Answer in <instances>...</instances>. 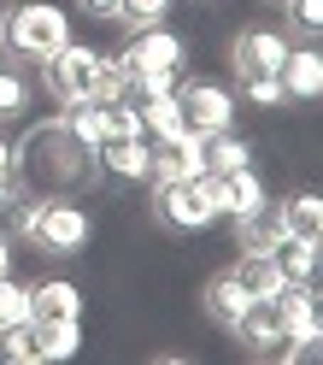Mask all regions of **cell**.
<instances>
[{
  "label": "cell",
  "mask_w": 323,
  "mask_h": 365,
  "mask_svg": "<svg viewBox=\"0 0 323 365\" xmlns=\"http://www.w3.org/2000/svg\"><path fill=\"white\" fill-rule=\"evenodd\" d=\"M276 265L288 271V283H317V236H288L276 247Z\"/></svg>",
  "instance_id": "cell-22"
},
{
  "label": "cell",
  "mask_w": 323,
  "mask_h": 365,
  "mask_svg": "<svg viewBox=\"0 0 323 365\" xmlns=\"http://www.w3.org/2000/svg\"><path fill=\"white\" fill-rule=\"evenodd\" d=\"M30 106H36V77L24 71V59L0 53V130H6V124H18Z\"/></svg>",
  "instance_id": "cell-13"
},
{
  "label": "cell",
  "mask_w": 323,
  "mask_h": 365,
  "mask_svg": "<svg viewBox=\"0 0 323 365\" xmlns=\"http://www.w3.org/2000/svg\"><path fill=\"white\" fill-rule=\"evenodd\" d=\"M65 41H71V18H65V6H53V0H12V6L0 12V53L24 59V65L53 59Z\"/></svg>",
  "instance_id": "cell-2"
},
{
  "label": "cell",
  "mask_w": 323,
  "mask_h": 365,
  "mask_svg": "<svg viewBox=\"0 0 323 365\" xmlns=\"http://www.w3.org/2000/svg\"><path fill=\"white\" fill-rule=\"evenodd\" d=\"M135 106H142V130H147V142H165V135H182V130H189L176 88H171V95H147V101H135Z\"/></svg>",
  "instance_id": "cell-18"
},
{
  "label": "cell",
  "mask_w": 323,
  "mask_h": 365,
  "mask_svg": "<svg viewBox=\"0 0 323 365\" xmlns=\"http://www.w3.org/2000/svg\"><path fill=\"white\" fill-rule=\"evenodd\" d=\"M118 65H124V77H142V71H171V77H182L189 48H182L165 24H147V30L129 36V48L118 53Z\"/></svg>",
  "instance_id": "cell-6"
},
{
  "label": "cell",
  "mask_w": 323,
  "mask_h": 365,
  "mask_svg": "<svg viewBox=\"0 0 323 365\" xmlns=\"http://www.w3.org/2000/svg\"><path fill=\"white\" fill-rule=\"evenodd\" d=\"M83 18H95V24H106V18H118V0H77Z\"/></svg>",
  "instance_id": "cell-30"
},
{
  "label": "cell",
  "mask_w": 323,
  "mask_h": 365,
  "mask_svg": "<svg viewBox=\"0 0 323 365\" xmlns=\"http://www.w3.org/2000/svg\"><path fill=\"white\" fill-rule=\"evenodd\" d=\"M12 177H18V189L65 195V189H77V182L95 177V153L65 130V118H48L24 142H12Z\"/></svg>",
  "instance_id": "cell-1"
},
{
  "label": "cell",
  "mask_w": 323,
  "mask_h": 365,
  "mask_svg": "<svg viewBox=\"0 0 323 365\" xmlns=\"http://www.w3.org/2000/svg\"><path fill=\"white\" fill-rule=\"evenodd\" d=\"M36 318V307H30V283H18L12 271L0 277V330L6 324H30Z\"/></svg>",
  "instance_id": "cell-25"
},
{
  "label": "cell",
  "mask_w": 323,
  "mask_h": 365,
  "mask_svg": "<svg viewBox=\"0 0 323 365\" xmlns=\"http://www.w3.org/2000/svg\"><path fill=\"white\" fill-rule=\"evenodd\" d=\"M153 218L165 224V230H176V236L218 224V218H223V207H218V177L200 171V177H165V182H153Z\"/></svg>",
  "instance_id": "cell-4"
},
{
  "label": "cell",
  "mask_w": 323,
  "mask_h": 365,
  "mask_svg": "<svg viewBox=\"0 0 323 365\" xmlns=\"http://www.w3.org/2000/svg\"><path fill=\"white\" fill-rule=\"evenodd\" d=\"M0 177H12V142H6V130H0Z\"/></svg>",
  "instance_id": "cell-31"
},
{
  "label": "cell",
  "mask_w": 323,
  "mask_h": 365,
  "mask_svg": "<svg viewBox=\"0 0 323 365\" xmlns=\"http://www.w3.org/2000/svg\"><path fill=\"white\" fill-rule=\"evenodd\" d=\"M276 318H282L288 341L317 348V283H288L282 294H276Z\"/></svg>",
  "instance_id": "cell-11"
},
{
  "label": "cell",
  "mask_w": 323,
  "mask_h": 365,
  "mask_svg": "<svg viewBox=\"0 0 323 365\" xmlns=\"http://www.w3.org/2000/svg\"><path fill=\"white\" fill-rule=\"evenodd\" d=\"M176 101H182V118H189L194 135H212L235 124V95L223 83H176Z\"/></svg>",
  "instance_id": "cell-7"
},
{
  "label": "cell",
  "mask_w": 323,
  "mask_h": 365,
  "mask_svg": "<svg viewBox=\"0 0 323 365\" xmlns=\"http://www.w3.org/2000/svg\"><path fill=\"white\" fill-rule=\"evenodd\" d=\"M95 165L118 182H153V142L147 135H106L95 148Z\"/></svg>",
  "instance_id": "cell-8"
},
{
  "label": "cell",
  "mask_w": 323,
  "mask_h": 365,
  "mask_svg": "<svg viewBox=\"0 0 323 365\" xmlns=\"http://www.w3.org/2000/svg\"><path fill=\"white\" fill-rule=\"evenodd\" d=\"M247 307H253V294L241 289V277H235V271H218V277L206 283V312H212L223 330H235Z\"/></svg>",
  "instance_id": "cell-17"
},
{
  "label": "cell",
  "mask_w": 323,
  "mask_h": 365,
  "mask_svg": "<svg viewBox=\"0 0 323 365\" xmlns=\"http://www.w3.org/2000/svg\"><path fill=\"white\" fill-rule=\"evenodd\" d=\"M165 12H171V0H118V18L129 30H147V24H165Z\"/></svg>",
  "instance_id": "cell-26"
},
{
  "label": "cell",
  "mask_w": 323,
  "mask_h": 365,
  "mask_svg": "<svg viewBox=\"0 0 323 365\" xmlns=\"http://www.w3.org/2000/svg\"><path fill=\"white\" fill-rule=\"evenodd\" d=\"M30 307H36V318H83V289L65 277H48L30 289Z\"/></svg>",
  "instance_id": "cell-19"
},
{
  "label": "cell",
  "mask_w": 323,
  "mask_h": 365,
  "mask_svg": "<svg viewBox=\"0 0 323 365\" xmlns=\"http://www.w3.org/2000/svg\"><path fill=\"white\" fill-rule=\"evenodd\" d=\"M200 148H206V171H212V177H223V171H241V165H253V148L241 142L235 130H212V135H200Z\"/></svg>",
  "instance_id": "cell-20"
},
{
  "label": "cell",
  "mask_w": 323,
  "mask_h": 365,
  "mask_svg": "<svg viewBox=\"0 0 323 365\" xmlns=\"http://www.w3.org/2000/svg\"><path fill=\"white\" fill-rule=\"evenodd\" d=\"M124 95H129L124 65H118V59H106V65H100V83H95V101H100V106H112V101H124Z\"/></svg>",
  "instance_id": "cell-27"
},
{
  "label": "cell",
  "mask_w": 323,
  "mask_h": 365,
  "mask_svg": "<svg viewBox=\"0 0 323 365\" xmlns=\"http://www.w3.org/2000/svg\"><path fill=\"white\" fill-rule=\"evenodd\" d=\"M276 212H282V224L294 236H317L323 230V200L306 189V195H288V200H276Z\"/></svg>",
  "instance_id": "cell-23"
},
{
  "label": "cell",
  "mask_w": 323,
  "mask_h": 365,
  "mask_svg": "<svg viewBox=\"0 0 323 365\" xmlns=\"http://www.w3.org/2000/svg\"><path fill=\"white\" fill-rule=\"evenodd\" d=\"M241 95L253 101V106H282L288 95H282V77H241Z\"/></svg>",
  "instance_id": "cell-29"
},
{
  "label": "cell",
  "mask_w": 323,
  "mask_h": 365,
  "mask_svg": "<svg viewBox=\"0 0 323 365\" xmlns=\"http://www.w3.org/2000/svg\"><path fill=\"white\" fill-rule=\"evenodd\" d=\"M18 230L30 236V247L65 259V254H83L88 247V212L65 195H30L24 212H18Z\"/></svg>",
  "instance_id": "cell-3"
},
{
  "label": "cell",
  "mask_w": 323,
  "mask_h": 365,
  "mask_svg": "<svg viewBox=\"0 0 323 365\" xmlns=\"http://www.w3.org/2000/svg\"><path fill=\"white\" fill-rule=\"evenodd\" d=\"M200 171H206V148H200L194 130L153 142V182H165V177H200Z\"/></svg>",
  "instance_id": "cell-12"
},
{
  "label": "cell",
  "mask_w": 323,
  "mask_h": 365,
  "mask_svg": "<svg viewBox=\"0 0 323 365\" xmlns=\"http://www.w3.org/2000/svg\"><path fill=\"white\" fill-rule=\"evenodd\" d=\"M282 6H288V24L300 36H317L323 30V0H282Z\"/></svg>",
  "instance_id": "cell-28"
},
{
  "label": "cell",
  "mask_w": 323,
  "mask_h": 365,
  "mask_svg": "<svg viewBox=\"0 0 323 365\" xmlns=\"http://www.w3.org/2000/svg\"><path fill=\"white\" fill-rule=\"evenodd\" d=\"M12 271V247H6V230H0V277Z\"/></svg>",
  "instance_id": "cell-32"
},
{
  "label": "cell",
  "mask_w": 323,
  "mask_h": 365,
  "mask_svg": "<svg viewBox=\"0 0 323 365\" xmlns=\"http://www.w3.org/2000/svg\"><path fill=\"white\" fill-rule=\"evenodd\" d=\"M282 95L288 101H317L323 95V59H317V48L306 41V48H288V59H282Z\"/></svg>",
  "instance_id": "cell-14"
},
{
  "label": "cell",
  "mask_w": 323,
  "mask_h": 365,
  "mask_svg": "<svg viewBox=\"0 0 323 365\" xmlns=\"http://www.w3.org/2000/svg\"><path fill=\"white\" fill-rule=\"evenodd\" d=\"M100 65H106V53L83 48V41H65L53 59H41V88H48L59 106H71V101H95Z\"/></svg>",
  "instance_id": "cell-5"
},
{
  "label": "cell",
  "mask_w": 323,
  "mask_h": 365,
  "mask_svg": "<svg viewBox=\"0 0 323 365\" xmlns=\"http://www.w3.org/2000/svg\"><path fill=\"white\" fill-rule=\"evenodd\" d=\"M235 336H241L259 359H288V348H294L288 330H282V318H276V301H253V307L241 312Z\"/></svg>",
  "instance_id": "cell-10"
},
{
  "label": "cell",
  "mask_w": 323,
  "mask_h": 365,
  "mask_svg": "<svg viewBox=\"0 0 323 365\" xmlns=\"http://www.w3.org/2000/svg\"><path fill=\"white\" fill-rule=\"evenodd\" d=\"M36 359H41L36 318H30V324H6V330H0V365H36Z\"/></svg>",
  "instance_id": "cell-24"
},
{
  "label": "cell",
  "mask_w": 323,
  "mask_h": 365,
  "mask_svg": "<svg viewBox=\"0 0 323 365\" xmlns=\"http://www.w3.org/2000/svg\"><path fill=\"white\" fill-rule=\"evenodd\" d=\"M218 207H223V218H253L265 207V182L253 177V165H241V171H223L218 177Z\"/></svg>",
  "instance_id": "cell-15"
},
{
  "label": "cell",
  "mask_w": 323,
  "mask_h": 365,
  "mask_svg": "<svg viewBox=\"0 0 323 365\" xmlns=\"http://www.w3.org/2000/svg\"><path fill=\"white\" fill-rule=\"evenodd\" d=\"M36 336H41V359H71L83 348L77 318H36Z\"/></svg>",
  "instance_id": "cell-21"
},
{
  "label": "cell",
  "mask_w": 323,
  "mask_h": 365,
  "mask_svg": "<svg viewBox=\"0 0 323 365\" xmlns=\"http://www.w3.org/2000/svg\"><path fill=\"white\" fill-rule=\"evenodd\" d=\"M235 277H241V289L253 294V301H276V294L288 289V271L276 265V254H259V247H241Z\"/></svg>",
  "instance_id": "cell-16"
},
{
  "label": "cell",
  "mask_w": 323,
  "mask_h": 365,
  "mask_svg": "<svg viewBox=\"0 0 323 365\" xmlns=\"http://www.w3.org/2000/svg\"><path fill=\"white\" fill-rule=\"evenodd\" d=\"M229 59H235L241 77H276L288 59V36L282 30H241L235 48H229Z\"/></svg>",
  "instance_id": "cell-9"
}]
</instances>
